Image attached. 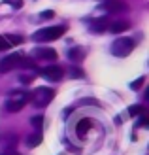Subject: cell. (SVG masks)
I'll return each instance as SVG.
<instances>
[{"instance_id": "cell-20", "label": "cell", "mask_w": 149, "mask_h": 155, "mask_svg": "<svg viewBox=\"0 0 149 155\" xmlns=\"http://www.w3.org/2000/svg\"><path fill=\"white\" fill-rule=\"evenodd\" d=\"M40 17H42V19H51V17H55V12H51V10L42 12V13H40Z\"/></svg>"}, {"instance_id": "cell-3", "label": "cell", "mask_w": 149, "mask_h": 155, "mask_svg": "<svg viewBox=\"0 0 149 155\" xmlns=\"http://www.w3.org/2000/svg\"><path fill=\"white\" fill-rule=\"evenodd\" d=\"M64 32H66V27H62V25L60 27H45V28L36 30L32 40H36V42H55Z\"/></svg>"}, {"instance_id": "cell-21", "label": "cell", "mask_w": 149, "mask_h": 155, "mask_svg": "<svg viewBox=\"0 0 149 155\" xmlns=\"http://www.w3.org/2000/svg\"><path fill=\"white\" fill-rule=\"evenodd\" d=\"M147 125V115H145V112L142 114V117H140V123H138V127H145Z\"/></svg>"}, {"instance_id": "cell-14", "label": "cell", "mask_w": 149, "mask_h": 155, "mask_svg": "<svg viewBox=\"0 0 149 155\" xmlns=\"http://www.w3.org/2000/svg\"><path fill=\"white\" fill-rule=\"evenodd\" d=\"M83 57H85V49L83 48H74V49L68 51V59H72V61H81Z\"/></svg>"}, {"instance_id": "cell-4", "label": "cell", "mask_w": 149, "mask_h": 155, "mask_svg": "<svg viewBox=\"0 0 149 155\" xmlns=\"http://www.w3.org/2000/svg\"><path fill=\"white\" fill-rule=\"evenodd\" d=\"M134 49V40L128 36H119L112 44V53L115 57H128Z\"/></svg>"}, {"instance_id": "cell-16", "label": "cell", "mask_w": 149, "mask_h": 155, "mask_svg": "<svg viewBox=\"0 0 149 155\" xmlns=\"http://www.w3.org/2000/svg\"><path fill=\"white\" fill-rule=\"evenodd\" d=\"M30 125H32L36 130H40L42 125H44V117H42V115H34V117L30 119Z\"/></svg>"}, {"instance_id": "cell-12", "label": "cell", "mask_w": 149, "mask_h": 155, "mask_svg": "<svg viewBox=\"0 0 149 155\" xmlns=\"http://www.w3.org/2000/svg\"><path fill=\"white\" fill-rule=\"evenodd\" d=\"M108 28L112 30L113 34H121V32H125V30L130 28V23H128V21H115V23H112Z\"/></svg>"}, {"instance_id": "cell-19", "label": "cell", "mask_w": 149, "mask_h": 155, "mask_svg": "<svg viewBox=\"0 0 149 155\" xmlns=\"http://www.w3.org/2000/svg\"><path fill=\"white\" fill-rule=\"evenodd\" d=\"M19 80H21V83H25V85H30V83L34 81V78H32V76H21Z\"/></svg>"}, {"instance_id": "cell-8", "label": "cell", "mask_w": 149, "mask_h": 155, "mask_svg": "<svg viewBox=\"0 0 149 155\" xmlns=\"http://www.w3.org/2000/svg\"><path fill=\"white\" fill-rule=\"evenodd\" d=\"M32 57L40 61H55L57 59V51L53 48H36L32 49Z\"/></svg>"}, {"instance_id": "cell-13", "label": "cell", "mask_w": 149, "mask_h": 155, "mask_svg": "<svg viewBox=\"0 0 149 155\" xmlns=\"http://www.w3.org/2000/svg\"><path fill=\"white\" fill-rule=\"evenodd\" d=\"M42 140H44V136H42L40 133L28 134V136H27V146H28V148H36V146L42 144Z\"/></svg>"}, {"instance_id": "cell-5", "label": "cell", "mask_w": 149, "mask_h": 155, "mask_svg": "<svg viewBox=\"0 0 149 155\" xmlns=\"http://www.w3.org/2000/svg\"><path fill=\"white\" fill-rule=\"evenodd\" d=\"M53 98H55V91L51 87H38L32 95H30V102L36 108H45Z\"/></svg>"}, {"instance_id": "cell-6", "label": "cell", "mask_w": 149, "mask_h": 155, "mask_svg": "<svg viewBox=\"0 0 149 155\" xmlns=\"http://www.w3.org/2000/svg\"><path fill=\"white\" fill-rule=\"evenodd\" d=\"M40 74L45 76L49 81H59V80H62V76H64V68L59 66V64H49V66L42 68Z\"/></svg>"}, {"instance_id": "cell-7", "label": "cell", "mask_w": 149, "mask_h": 155, "mask_svg": "<svg viewBox=\"0 0 149 155\" xmlns=\"http://www.w3.org/2000/svg\"><path fill=\"white\" fill-rule=\"evenodd\" d=\"M23 42H25V38H21V36H15V34H2V36H0V51L11 49L13 45H21Z\"/></svg>"}, {"instance_id": "cell-2", "label": "cell", "mask_w": 149, "mask_h": 155, "mask_svg": "<svg viewBox=\"0 0 149 155\" xmlns=\"http://www.w3.org/2000/svg\"><path fill=\"white\" fill-rule=\"evenodd\" d=\"M10 98L6 100V104H4V108L8 112H11V114H15V112H21L23 108H25L28 102H30V93H25V91H13V93H10Z\"/></svg>"}, {"instance_id": "cell-15", "label": "cell", "mask_w": 149, "mask_h": 155, "mask_svg": "<svg viewBox=\"0 0 149 155\" xmlns=\"http://www.w3.org/2000/svg\"><path fill=\"white\" fill-rule=\"evenodd\" d=\"M144 112H145V106H142V104H136V106H130V108H128V115H132V117L142 115Z\"/></svg>"}, {"instance_id": "cell-18", "label": "cell", "mask_w": 149, "mask_h": 155, "mask_svg": "<svg viewBox=\"0 0 149 155\" xmlns=\"http://www.w3.org/2000/svg\"><path fill=\"white\" fill-rule=\"evenodd\" d=\"M144 81H145V78H140V80H136L134 83H130V87H132V89H140V87L144 85Z\"/></svg>"}, {"instance_id": "cell-11", "label": "cell", "mask_w": 149, "mask_h": 155, "mask_svg": "<svg viewBox=\"0 0 149 155\" xmlns=\"http://www.w3.org/2000/svg\"><path fill=\"white\" fill-rule=\"evenodd\" d=\"M108 27H109V19L108 17H96V19H92L91 25H89V28L92 32H104Z\"/></svg>"}, {"instance_id": "cell-10", "label": "cell", "mask_w": 149, "mask_h": 155, "mask_svg": "<svg viewBox=\"0 0 149 155\" xmlns=\"http://www.w3.org/2000/svg\"><path fill=\"white\" fill-rule=\"evenodd\" d=\"M91 127H92V119H89V117L79 119V121H77V125H76V133H77V136H79V138H85V134L91 130Z\"/></svg>"}, {"instance_id": "cell-9", "label": "cell", "mask_w": 149, "mask_h": 155, "mask_svg": "<svg viewBox=\"0 0 149 155\" xmlns=\"http://www.w3.org/2000/svg\"><path fill=\"white\" fill-rule=\"evenodd\" d=\"M102 8H104L108 13H119V12L127 10V4H125V0H104Z\"/></svg>"}, {"instance_id": "cell-17", "label": "cell", "mask_w": 149, "mask_h": 155, "mask_svg": "<svg viewBox=\"0 0 149 155\" xmlns=\"http://www.w3.org/2000/svg\"><path fill=\"white\" fill-rule=\"evenodd\" d=\"M8 4H10L11 8H15V10H21L23 8V0H6Z\"/></svg>"}, {"instance_id": "cell-22", "label": "cell", "mask_w": 149, "mask_h": 155, "mask_svg": "<svg viewBox=\"0 0 149 155\" xmlns=\"http://www.w3.org/2000/svg\"><path fill=\"white\" fill-rule=\"evenodd\" d=\"M72 76H79V78H81L83 72H81V70H72Z\"/></svg>"}, {"instance_id": "cell-23", "label": "cell", "mask_w": 149, "mask_h": 155, "mask_svg": "<svg viewBox=\"0 0 149 155\" xmlns=\"http://www.w3.org/2000/svg\"><path fill=\"white\" fill-rule=\"evenodd\" d=\"M4 155H19V153H15V151H10V153H4Z\"/></svg>"}, {"instance_id": "cell-1", "label": "cell", "mask_w": 149, "mask_h": 155, "mask_svg": "<svg viewBox=\"0 0 149 155\" xmlns=\"http://www.w3.org/2000/svg\"><path fill=\"white\" fill-rule=\"evenodd\" d=\"M15 68H30V70H34L36 64H34L32 59L25 57L21 51H15V53H11V55H8L0 61V74H8V72L15 70Z\"/></svg>"}]
</instances>
